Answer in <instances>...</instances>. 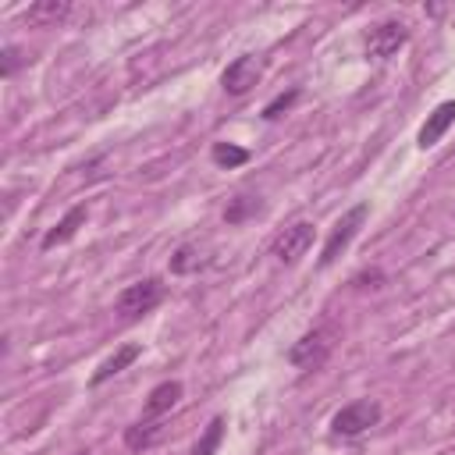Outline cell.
<instances>
[{
  "instance_id": "obj_1",
  "label": "cell",
  "mask_w": 455,
  "mask_h": 455,
  "mask_svg": "<svg viewBox=\"0 0 455 455\" xmlns=\"http://www.w3.org/2000/svg\"><path fill=\"white\" fill-rule=\"evenodd\" d=\"M377 423H380V405L373 398H355V402H348L345 409L334 412L331 434L334 437H359V434H366Z\"/></svg>"
},
{
  "instance_id": "obj_2",
  "label": "cell",
  "mask_w": 455,
  "mask_h": 455,
  "mask_svg": "<svg viewBox=\"0 0 455 455\" xmlns=\"http://www.w3.org/2000/svg\"><path fill=\"white\" fill-rule=\"evenodd\" d=\"M331 348H334V331H331V327H313V331H306V334L288 348V363H291V366H302V370H316V366L327 363Z\"/></svg>"
},
{
  "instance_id": "obj_3",
  "label": "cell",
  "mask_w": 455,
  "mask_h": 455,
  "mask_svg": "<svg viewBox=\"0 0 455 455\" xmlns=\"http://www.w3.org/2000/svg\"><path fill=\"white\" fill-rule=\"evenodd\" d=\"M366 213H370V206L366 203H355L352 210H345L341 217H338V224L331 228V235H327V242H323V252H320V267H331L345 249H348V242L355 238V231L363 228V220H366Z\"/></svg>"
},
{
  "instance_id": "obj_4",
  "label": "cell",
  "mask_w": 455,
  "mask_h": 455,
  "mask_svg": "<svg viewBox=\"0 0 455 455\" xmlns=\"http://www.w3.org/2000/svg\"><path fill=\"white\" fill-rule=\"evenodd\" d=\"M164 299V284L156 277H146V281H135L128 284L117 299H114V309L124 316V320H135V316H146L149 309H156Z\"/></svg>"
},
{
  "instance_id": "obj_5",
  "label": "cell",
  "mask_w": 455,
  "mask_h": 455,
  "mask_svg": "<svg viewBox=\"0 0 455 455\" xmlns=\"http://www.w3.org/2000/svg\"><path fill=\"white\" fill-rule=\"evenodd\" d=\"M309 245H313V224L309 220H295L284 231H277V238L270 242V256L277 263H299Z\"/></svg>"
},
{
  "instance_id": "obj_6",
  "label": "cell",
  "mask_w": 455,
  "mask_h": 455,
  "mask_svg": "<svg viewBox=\"0 0 455 455\" xmlns=\"http://www.w3.org/2000/svg\"><path fill=\"white\" fill-rule=\"evenodd\" d=\"M409 43V28L402 21H380L366 32V57L373 60H387L391 53H398Z\"/></svg>"
},
{
  "instance_id": "obj_7",
  "label": "cell",
  "mask_w": 455,
  "mask_h": 455,
  "mask_svg": "<svg viewBox=\"0 0 455 455\" xmlns=\"http://www.w3.org/2000/svg\"><path fill=\"white\" fill-rule=\"evenodd\" d=\"M259 75H263V64H259V57H252V53H242V57H235L228 68H224V75H220V85H224V92L228 96H245L256 82H259Z\"/></svg>"
},
{
  "instance_id": "obj_8",
  "label": "cell",
  "mask_w": 455,
  "mask_h": 455,
  "mask_svg": "<svg viewBox=\"0 0 455 455\" xmlns=\"http://www.w3.org/2000/svg\"><path fill=\"white\" fill-rule=\"evenodd\" d=\"M451 124H455V100H444V103L434 107V114H427V121H423V128H419V139H416L419 149L437 146L441 135H444Z\"/></svg>"
},
{
  "instance_id": "obj_9",
  "label": "cell",
  "mask_w": 455,
  "mask_h": 455,
  "mask_svg": "<svg viewBox=\"0 0 455 455\" xmlns=\"http://www.w3.org/2000/svg\"><path fill=\"white\" fill-rule=\"evenodd\" d=\"M85 217H89V210H85V203H78V206H71L46 235H43V249H53V245H64V242H71L75 238V231L85 224Z\"/></svg>"
},
{
  "instance_id": "obj_10",
  "label": "cell",
  "mask_w": 455,
  "mask_h": 455,
  "mask_svg": "<svg viewBox=\"0 0 455 455\" xmlns=\"http://www.w3.org/2000/svg\"><path fill=\"white\" fill-rule=\"evenodd\" d=\"M68 14H71V4H68V0H36V4L25 11V21L36 25V28H53V25H60Z\"/></svg>"
},
{
  "instance_id": "obj_11",
  "label": "cell",
  "mask_w": 455,
  "mask_h": 455,
  "mask_svg": "<svg viewBox=\"0 0 455 455\" xmlns=\"http://www.w3.org/2000/svg\"><path fill=\"white\" fill-rule=\"evenodd\" d=\"M178 398H181V384H178V380H164V384H156V387L149 391L142 416H146V419H156V416L171 412V409L178 405Z\"/></svg>"
},
{
  "instance_id": "obj_12",
  "label": "cell",
  "mask_w": 455,
  "mask_h": 455,
  "mask_svg": "<svg viewBox=\"0 0 455 455\" xmlns=\"http://www.w3.org/2000/svg\"><path fill=\"white\" fill-rule=\"evenodd\" d=\"M139 352H142L139 345H121V348L110 355V359H103V363H100V370L92 373V384H107L110 377H117L124 366H132V363L139 359Z\"/></svg>"
},
{
  "instance_id": "obj_13",
  "label": "cell",
  "mask_w": 455,
  "mask_h": 455,
  "mask_svg": "<svg viewBox=\"0 0 455 455\" xmlns=\"http://www.w3.org/2000/svg\"><path fill=\"white\" fill-rule=\"evenodd\" d=\"M160 437H164V427L153 423V419H139V423H132V427L124 430V444H128L132 451H146V448H153Z\"/></svg>"
},
{
  "instance_id": "obj_14",
  "label": "cell",
  "mask_w": 455,
  "mask_h": 455,
  "mask_svg": "<svg viewBox=\"0 0 455 455\" xmlns=\"http://www.w3.org/2000/svg\"><path fill=\"white\" fill-rule=\"evenodd\" d=\"M259 210H263V203H259L256 196H235V199H228V206H224V220H228V224H242V220L256 217Z\"/></svg>"
},
{
  "instance_id": "obj_15",
  "label": "cell",
  "mask_w": 455,
  "mask_h": 455,
  "mask_svg": "<svg viewBox=\"0 0 455 455\" xmlns=\"http://www.w3.org/2000/svg\"><path fill=\"white\" fill-rule=\"evenodd\" d=\"M206 267V256L199 245H181L174 256H171V274H196Z\"/></svg>"
},
{
  "instance_id": "obj_16",
  "label": "cell",
  "mask_w": 455,
  "mask_h": 455,
  "mask_svg": "<svg viewBox=\"0 0 455 455\" xmlns=\"http://www.w3.org/2000/svg\"><path fill=\"white\" fill-rule=\"evenodd\" d=\"M220 441H224V419H220V416H213V419L206 423L203 437L196 441V448H192L188 455H213V451L220 448Z\"/></svg>"
},
{
  "instance_id": "obj_17",
  "label": "cell",
  "mask_w": 455,
  "mask_h": 455,
  "mask_svg": "<svg viewBox=\"0 0 455 455\" xmlns=\"http://www.w3.org/2000/svg\"><path fill=\"white\" fill-rule=\"evenodd\" d=\"M210 156H213V164H217V167H242V164L249 160V149L231 146V142H213Z\"/></svg>"
},
{
  "instance_id": "obj_18",
  "label": "cell",
  "mask_w": 455,
  "mask_h": 455,
  "mask_svg": "<svg viewBox=\"0 0 455 455\" xmlns=\"http://www.w3.org/2000/svg\"><path fill=\"white\" fill-rule=\"evenodd\" d=\"M295 100H299V89H288V92H281V96H274V100H270V103L263 107V117H267V121H274V117H281V114H284V110H288V107H291Z\"/></svg>"
},
{
  "instance_id": "obj_19",
  "label": "cell",
  "mask_w": 455,
  "mask_h": 455,
  "mask_svg": "<svg viewBox=\"0 0 455 455\" xmlns=\"http://www.w3.org/2000/svg\"><path fill=\"white\" fill-rule=\"evenodd\" d=\"M18 64H21V50H18V46H4V64H0V75H4V78H11Z\"/></svg>"
},
{
  "instance_id": "obj_20",
  "label": "cell",
  "mask_w": 455,
  "mask_h": 455,
  "mask_svg": "<svg viewBox=\"0 0 455 455\" xmlns=\"http://www.w3.org/2000/svg\"><path fill=\"white\" fill-rule=\"evenodd\" d=\"M78 455H85V451H78Z\"/></svg>"
}]
</instances>
